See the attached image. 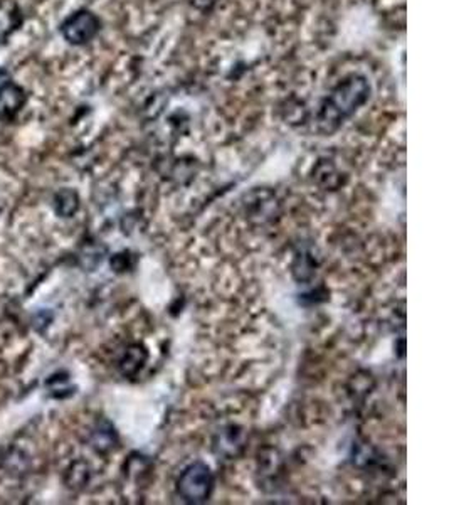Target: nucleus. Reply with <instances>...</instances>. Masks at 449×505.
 <instances>
[{
    "instance_id": "7",
    "label": "nucleus",
    "mask_w": 449,
    "mask_h": 505,
    "mask_svg": "<svg viewBox=\"0 0 449 505\" xmlns=\"http://www.w3.org/2000/svg\"><path fill=\"white\" fill-rule=\"evenodd\" d=\"M79 207V199L73 189H61L54 197V209L56 213L63 218L73 216Z\"/></svg>"
},
{
    "instance_id": "8",
    "label": "nucleus",
    "mask_w": 449,
    "mask_h": 505,
    "mask_svg": "<svg viewBox=\"0 0 449 505\" xmlns=\"http://www.w3.org/2000/svg\"><path fill=\"white\" fill-rule=\"evenodd\" d=\"M115 443V430H113L108 423H100V425L96 426V430L93 431V446H95L98 451H108Z\"/></svg>"
},
{
    "instance_id": "3",
    "label": "nucleus",
    "mask_w": 449,
    "mask_h": 505,
    "mask_svg": "<svg viewBox=\"0 0 449 505\" xmlns=\"http://www.w3.org/2000/svg\"><path fill=\"white\" fill-rule=\"evenodd\" d=\"M64 39L75 46H83L96 38L100 32V19L93 12L79 10L66 19L61 27Z\"/></svg>"
},
{
    "instance_id": "2",
    "label": "nucleus",
    "mask_w": 449,
    "mask_h": 505,
    "mask_svg": "<svg viewBox=\"0 0 449 505\" xmlns=\"http://www.w3.org/2000/svg\"><path fill=\"white\" fill-rule=\"evenodd\" d=\"M212 488H214V475L211 468L202 462H195L187 467L177 482L178 494L189 504L206 502L212 494Z\"/></svg>"
},
{
    "instance_id": "6",
    "label": "nucleus",
    "mask_w": 449,
    "mask_h": 505,
    "mask_svg": "<svg viewBox=\"0 0 449 505\" xmlns=\"http://www.w3.org/2000/svg\"><path fill=\"white\" fill-rule=\"evenodd\" d=\"M145 361H146V352L144 347H140V345L130 347L126 350L123 359H121L120 364L121 372H123L125 376H133V374H137L138 370L144 368Z\"/></svg>"
},
{
    "instance_id": "4",
    "label": "nucleus",
    "mask_w": 449,
    "mask_h": 505,
    "mask_svg": "<svg viewBox=\"0 0 449 505\" xmlns=\"http://www.w3.org/2000/svg\"><path fill=\"white\" fill-rule=\"evenodd\" d=\"M24 100H26V96L17 84H14L12 81H2L0 83V118L9 120L14 116L22 108Z\"/></svg>"
},
{
    "instance_id": "11",
    "label": "nucleus",
    "mask_w": 449,
    "mask_h": 505,
    "mask_svg": "<svg viewBox=\"0 0 449 505\" xmlns=\"http://www.w3.org/2000/svg\"><path fill=\"white\" fill-rule=\"evenodd\" d=\"M215 2H218V0H192V3H194V6L201 10L212 9Z\"/></svg>"
},
{
    "instance_id": "1",
    "label": "nucleus",
    "mask_w": 449,
    "mask_h": 505,
    "mask_svg": "<svg viewBox=\"0 0 449 505\" xmlns=\"http://www.w3.org/2000/svg\"><path fill=\"white\" fill-rule=\"evenodd\" d=\"M370 96V84L365 76L353 75L335 86L321 103L318 112V126L321 132L332 133L347 118L357 112Z\"/></svg>"
},
{
    "instance_id": "5",
    "label": "nucleus",
    "mask_w": 449,
    "mask_h": 505,
    "mask_svg": "<svg viewBox=\"0 0 449 505\" xmlns=\"http://www.w3.org/2000/svg\"><path fill=\"white\" fill-rule=\"evenodd\" d=\"M20 24V10L12 0H0V39L7 38Z\"/></svg>"
},
{
    "instance_id": "9",
    "label": "nucleus",
    "mask_w": 449,
    "mask_h": 505,
    "mask_svg": "<svg viewBox=\"0 0 449 505\" xmlns=\"http://www.w3.org/2000/svg\"><path fill=\"white\" fill-rule=\"evenodd\" d=\"M66 480H68L69 487L79 488V487L86 485L88 480H89V467L84 462H75L71 465V468L68 470Z\"/></svg>"
},
{
    "instance_id": "10",
    "label": "nucleus",
    "mask_w": 449,
    "mask_h": 505,
    "mask_svg": "<svg viewBox=\"0 0 449 505\" xmlns=\"http://www.w3.org/2000/svg\"><path fill=\"white\" fill-rule=\"evenodd\" d=\"M220 451H224V448L226 446H231L234 448H241V433L239 431H236L234 426H231L229 430H226L222 433V438H220Z\"/></svg>"
}]
</instances>
